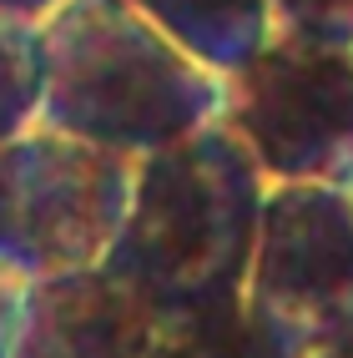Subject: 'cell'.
Segmentation results:
<instances>
[{
    "label": "cell",
    "mask_w": 353,
    "mask_h": 358,
    "mask_svg": "<svg viewBox=\"0 0 353 358\" xmlns=\"http://www.w3.org/2000/svg\"><path fill=\"white\" fill-rule=\"evenodd\" d=\"M268 177L222 122L136 157L131 202L101 268L157 308H207L247 288Z\"/></svg>",
    "instance_id": "6da1fadb"
},
{
    "label": "cell",
    "mask_w": 353,
    "mask_h": 358,
    "mask_svg": "<svg viewBox=\"0 0 353 358\" xmlns=\"http://www.w3.org/2000/svg\"><path fill=\"white\" fill-rule=\"evenodd\" d=\"M41 127L147 157L222 111V76L147 20L131 0H66L41 20Z\"/></svg>",
    "instance_id": "7a4b0ae2"
},
{
    "label": "cell",
    "mask_w": 353,
    "mask_h": 358,
    "mask_svg": "<svg viewBox=\"0 0 353 358\" xmlns=\"http://www.w3.org/2000/svg\"><path fill=\"white\" fill-rule=\"evenodd\" d=\"M136 162L56 127L0 141V262L26 282L96 268L122 232Z\"/></svg>",
    "instance_id": "3957f363"
},
{
    "label": "cell",
    "mask_w": 353,
    "mask_h": 358,
    "mask_svg": "<svg viewBox=\"0 0 353 358\" xmlns=\"http://www.w3.org/2000/svg\"><path fill=\"white\" fill-rule=\"evenodd\" d=\"M217 122L247 147L268 182L353 177V45L273 31L222 76Z\"/></svg>",
    "instance_id": "277c9868"
},
{
    "label": "cell",
    "mask_w": 353,
    "mask_h": 358,
    "mask_svg": "<svg viewBox=\"0 0 353 358\" xmlns=\"http://www.w3.org/2000/svg\"><path fill=\"white\" fill-rule=\"evenodd\" d=\"M247 303L303 348L353 333V192L338 182H268L247 262Z\"/></svg>",
    "instance_id": "5b68a950"
},
{
    "label": "cell",
    "mask_w": 353,
    "mask_h": 358,
    "mask_svg": "<svg viewBox=\"0 0 353 358\" xmlns=\"http://www.w3.org/2000/svg\"><path fill=\"white\" fill-rule=\"evenodd\" d=\"M157 308L116 273L71 268L26 282L10 358H147Z\"/></svg>",
    "instance_id": "8992f818"
},
{
    "label": "cell",
    "mask_w": 353,
    "mask_h": 358,
    "mask_svg": "<svg viewBox=\"0 0 353 358\" xmlns=\"http://www.w3.org/2000/svg\"><path fill=\"white\" fill-rule=\"evenodd\" d=\"M147 358H313L282 323H273L247 293L167 313L152 333Z\"/></svg>",
    "instance_id": "52a82bcc"
},
{
    "label": "cell",
    "mask_w": 353,
    "mask_h": 358,
    "mask_svg": "<svg viewBox=\"0 0 353 358\" xmlns=\"http://www.w3.org/2000/svg\"><path fill=\"white\" fill-rule=\"evenodd\" d=\"M131 6L217 76L238 71L273 36V0H131Z\"/></svg>",
    "instance_id": "ba28073f"
},
{
    "label": "cell",
    "mask_w": 353,
    "mask_h": 358,
    "mask_svg": "<svg viewBox=\"0 0 353 358\" xmlns=\"http://www.w3.org/2000/svg\"><path fill=\"white\" fill-rule=\"evenodd\" d=\"M41 86H45L41 26L0 15V141L41 122Z\"/></svg>",
    "instance_id": "9c48e42d"
},
{
    "label": "cell",
    "mask_w": 353,
    "mask_h": 358,
    "mask_svg": "<svg viewBox=\"0 0 353 358\" xmlns=\"http://www.w3.org/2000/svg\"><path fill=\"white\" fill-rule=\"evenodd\" d=\"M273 31L353 45V0H273Z\"/></svg>",
    "instance_id": "30bf717a"
},
{
    "label": "cell",
    "mask_w": 353,
    "mask_h": 358,
    "mask_svg": "<svg viewBox=\"0 0 353 358\" xmlns=\"http://www.w3.org/2000/svg\"><path fill=\"white\" fill-rule=\"evenodd\" d=\"M20 303H26V278L10 273L6 262H0V358H10L15 323H20Z\"/></svg>",
    "instance_id": "8fae6325"
},
{
    "label": "cell",
    "mask_w": 353,
    "mask_h": 358,
    "mask_svg": "<svg viewBox=\"0 0 353 358\" xmlns=\"http://www.w3.org/2000/svg\"><path fill=\"white\" fill-rule=\"evenodd\" d=\"M56 6H66V0H0V15H15V20H41L51 15Z\"/></svg>",
    "instance_id": "7c38bea8"
},
{
    "label": "cell",
    "mask_w": 353,
    "mask_h": 358,
    "mask_svg": "<svg viewBox=\"0 0 353 358\" xmlns=\"http://www.w3.org/2000/svg\"><path fill=\"white\" fill-rule=\"evenodd\" d=\"M313 358H353V333H348V338L323 343V348H313Z\"/></svg>",
    "instance_id": "4fadbf2b"
},
{
    "label": "cell",
    "mask_w": 353,
    "mask_h": 358,
    "mask_svg": "<svg viewBox=\"0 0 353 358\" xmlns=\"http://www.w3.org/2000/svg\"><path fill=\"white\" fill-rule=\"evenodd\" d=\"M348 192H353V177H348Z\"/></svg>",
    "instance_id": "5bb4252c"
}]
</instances>
